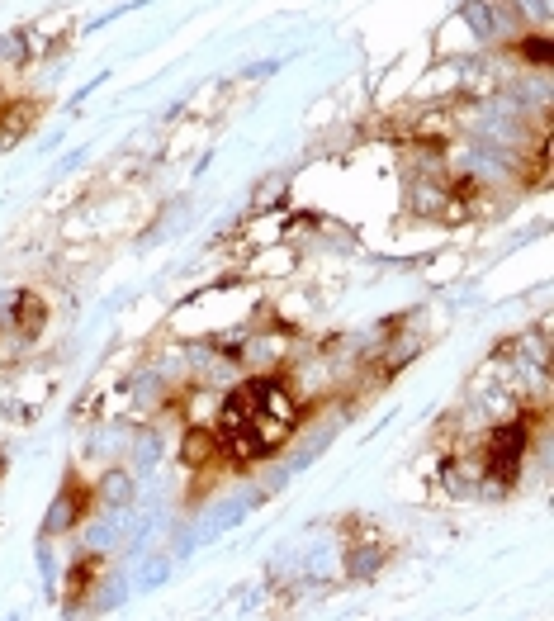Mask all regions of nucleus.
I'll list each match as a JSON object with an SVG mask.
<instances>
[{
	"instance_id": "obj_1",
	"label": "nucleus",
	"mask_w": 554,
	"mask_h": 621,
	"mask_svg": "<svg viewBox=\"0 0 554 621\" xmlns=\"http://www.w3.org/2000/svg\"><path fill=\"white\" fill-rule=\"evenodd\" d=\"M299 422V408L289 399V389L280 380H247L237 389L228 408H223V422H218V437L223 446L242 460H261L270 451H280Z\"/></svg>"
},
{
	"instance_id": "obj_2",
	"label": "nucleus",
	"mask_w": 554,
	"mask_h": 621,
	"mask_svg": "<svg viewBox=\"0 0 554 621\" xmlns=\"http://www.w3.org/2000/svg\"><path fill=\"white\" fill-rule=\"evenodd\" d=\"M521 456H526V427H521V422L498 427L493 441H488V470H493L502 484H512L521 470Z\"/></svg>"
},
{
	"instance_id": "obj_3",
	"label": "nucleus",
	"mask_w": 554,
	"mask_h": 621,
	"mask_svg": "<svg viewBox=\"0 0 554 621\" xmlns=\"http://www.w3.org/2000/svg\"><path fill=\"white\" fill-rule=\"evenodd\" d=\"M29 128H34V105H10V110H0V152L15 147Z\"/></svg>"
},
{
	"instance_id": "obj_4",
	"label": "nucleus",
	"mask_w": 554,
	"mask_h": 621,
	"mask_svg": "<svg viewBox=\"0 0 554 621\" xmlns=\"http://www.w3.org/2000/svg\"><path fill=\"white\" fill-rule=\"evenodd\" d=\"M43 323V309H38V299H19V328H38Z\"/></svg>"
}]
</instances>
